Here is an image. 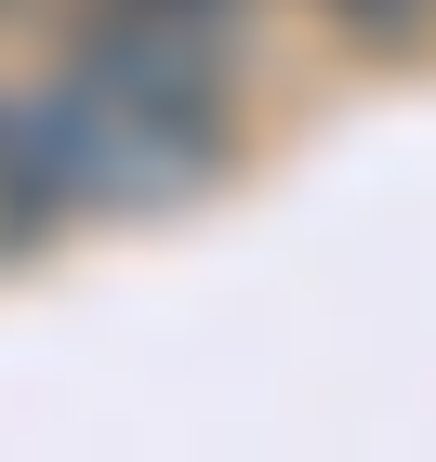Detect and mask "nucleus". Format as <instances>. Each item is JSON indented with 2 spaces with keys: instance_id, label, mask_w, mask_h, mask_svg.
<instances>
[{
  "instance_id": "obj_2",
  "label": "nucleus",
  "mask_w": 436,
  "mask_h": 462,
  "mask_svg": "<svg viewBox=\"0 0 436 462\" xmlns=\"http://www.w3.org/2000/svg\"><path fill=\"white\" fill-rule=\"evenodd\" d=\"M53 225H67V172H53V145H40V106L0 93V278L40 264Z\"/></svg>"
},
{
  "instance_id": "obj_4",
  "label": "nucleus",
  "mask_w": 436,
  "mask_h": 462,
  "mask_svg": "<svg viewBox=\"0 0 436 462\" xmlns=\"http://www.w3.org/2000/svg\"><path fill=\"white\" fill-rule=\"evenodd\" d=\"M344 14H357V27H384V40L410 27V0H344Z\"/></svg>"
},
{
  "instance_id": "obj_3",
  "label": "nucleus",
  "mask_w": 436,
  "mask_h": 462,
  "mask_svg": "<svg viewBox=\"0 0 436 462\" xmlns=\"http://www.w3.org/2000/svg\"><path fill=\"white\" fill-rule=\"evenodd\" d=\"M107 27H172V40H225L238 53V0H93Z\"/></svg>"
},
{
  "instance_id": "obj_1",
  "label": "nucleus",
  "mask_w": 436,
  "mask_h": 462,
  "mask_svg": "<svg viewBox=\"0 0 436 462\" xmlns=\"http://www.w3.org/2000/svg\"><path fill=\"white\" fill-rule=\"evenodd\" d=\"M40 145L67 172V212H185L225 185V40H172V27H79V53L53 67Z\"/></svg>"
}]
</instances>
